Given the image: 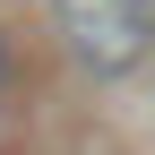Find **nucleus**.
Returning a JSON list of instances; mask_svg holds the SVG:
<instances>
[{
	"mask_svg": "<svg viewBox=\"0 0 155 155\" xmlns=\"http://www.w3.org/2000/svg\"><path fill=\"white\" fill-rule=\"evenodd\" d=\"M69 52L86 61L95 78H121L138 52L155 43V0H52Z\"/></svg>",
	"mask_w": 155,
	"mask_h": 155,
	"instance_id": "obj_1",
	"label": "nucleus"
}]
</instances>
